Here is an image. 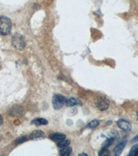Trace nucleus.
Returning a JSON list of instances; mask_svg holds the SVG:
<instances>
[{
    "instance_id": "nucleus-1",
    "label": "nucleus",
    "mask_w": 138,
    "mask_h": 156,
    "mask_svg": "<svg viewBox=\"0 0 138 156\" xmlns=\"http://www.w3.org/2000/svg\"><path fill=\"white\" fill-rule=\"evenodd\" d=\"M12 30L11 20L7 17L0 15V35H7Z\"/></svg>"
},
{
    "instance_id": "nucleus-2",
    "label": "nucleus",
    "mask_w": 138,
    "mask_h": 156,
    "mask_svg": "<svg viewBox=\"0 0 138 156\" xmlns=\"http://www.w3.org/2000/svg\"><path fill=\"white\" fill-rule=\"evenodd\" d=\"M11 43L12 46H13L16 49L20 50V51H22V50L24 49L25 45H26L24 36L19 34V33H16V34H15L13 36H12Z\"/></svg>"
},
{
    "instance_id": "nucleus-3",
    "label": "nucleus",
    "mask_w": 138,
    "mask_h": 156,
    "mask_svg": "<svg viewBox=\"0 0 138 156\" xmlns=\"http://www.w3.org/2000/svg\"><path fill=\"white\" fill-rule=\"evenodd\" d=\"M67 99L60 94H56L53 97V106L55 110H60L66 105Z\"/></svg>"
},
{
    "instance_id": "nucleus-4",
    "label": "nucleus",
    "mask_w": 138,
    "mask_h": 156,
    "mask_svg": "<svg viewBox=\"0 0 138 156\" xmlns=\"http://www.w3.org/2000/svg\"><path fill=\"white\" fill-rule=\"evenodd\" d=\"M109 104L110 103L108 99L102 97V96L98 98L95 102L96 106L100 111L106 110L108 108V107H109Z\"/></svg>"
},
{
    "instance_id": "nucleus-5",
    "label": "nucleus",
    "mask_w": 138,
    "mask_h": 156,
    "mask_svg": "<svg viewBox=\"0 0 138 156\" xmlns=\"http://www.w3.org/2000/svg\"><path fill=\"white\" fill-rule=\"evenodd\" d=\"M117 124H118V127L120 129L124 130V131H130L131 128H132V126H131L130 122L123 119L118 120V122H117Z\"/></svg>"
},
{
    "instance_id": "nucleus-6",
    "label": "nucleus",
    "mask_w": 138,
    "mask_h": 156,
    "mask_svg": "<svg viewBox=\"0 0 138 156\" xmlns=\"http://www.w3.org/2000/svg\"><path fill=\"white\" fill-rule=\"evenodd\" d=\"M66 138V135L62 132H55L50 135V139L54 142H59V141L64 140Z\"/></svg>"
},
{
    "instance_id": "nucleus-7",
    "label": "nucleus",
    "mask_w": 138,
    "mask_h": 156,
    "mask_svg": "<svg viewBox=\"0 0 138 156\" xmlns=\"http://www.w3.org/2000/svg\"><path fill=\"white\" fill-rule=\"evenodd\" d=\"M126 141H124V142H120V144H118V145H117V146L114 148V150H113L114 154L116 156L121 155L123 149H124L125 146H126Z\"/></svg>"
},
{
    "instance_id": "nucleus-8",
    "label": "nucleus",
    "mask_w": 138,
    "mask_h": 156,
    "mask_svg": "<svg viewBox=\"0 0 138 156\" xmlns=\"http://www.w3.org/2000/svg\"><path fill=\"white\" fill-rule=\"evenodd\" d=\"M30 138L31 140H36V139L38 138H44L45 134L44 132L41 131V130H34V131L31 133Z\"/></svg>"
},
{
    "instance_id": "nucleus-9",
    "label": "nucleus",
    "mask_w": 138,
    "mask_h": 156,
    "mask_svg": "<svg viewBox=\"0 0 138 156\" xmlns=\"http://www.w3.org/2000/svg\"><path fill=\"white\" fill-rule=\"evenodd\" d=\"M31 124H34L35 126L46 125V124H49V121L46 119H44V118H37V119L33 120V121H31Z\"/></svg>"
},
{
    "instance_id": "nucleus-10",
    "label": "nucleus",
    "mask_w": 138,
    "mask_h": 156,
    "mask_svg": "<svg viewBox=\"0 0 138 156\" xmlns=\"http://www.w3.org/2000/svg\"><path fill=\"white\" fill-rule=\"evenodd\" d=\"M72 153V148L69 146L64 147V148H62L60 150V155H64L68 156L70 155Z\"/></svg>"
},
{
    "instance_id": "nucleus-11",
    "label": "nucleus",
    "mask_w": 138,
    "mask_h": 156,
    "mask_svg": "<svg viewBox=\"0 0 138 156\" xmlns=\"http://www.w3.org/2000/svg\"><path fill=\"white\" fill-rule=\"evenodd\" d=\"M78 104H81V102L75 98L69 99H67V102H66V105L68 107H73Z\"/></svg>"
},
{
    "instance_id": "nucleus-12",
    "label": "nucleus",
    "mask_w": 138,
    "mask_h": 156,
    "mask_svg": "<svg viewBox=\"0 0 138 156\" xmlns=\"http://www.w3.org/2000/svg\"><path fill=\"white\" fill-rule=\"evenodd\" d=\"M115 138V137L114 136V137H111V138L107 139V140H106L105 142L102 144V149H108V147H109L110 145L113 144V142H114Z\"/></svg>"
},
{
    "instance_id": "nucleus-13",
    "label": "nucleus",
    "mask_w": 138,
    "mask_h": 156,
    "mask_svg": "<svg viewBox=\"0 0 138 156\" xmlns=\"http://www.w3.org/2000/svg\"><path fill=\"white\" fill-rule=\"evenodd\" d=\"M70 144V140L64 139V140H62L58 142L57 146L60 147V149H62V148H64V147H66V146H69Z\"/></svg>"
},
{
    "instance_id": "nucleus-14",
    "label": "nucleus",
    "mask_w": 138,
    "mask_h": 156,
    "mask_svg": "<svg viewBox=\"0 0 138 156\" xmlns=\"http://www.w3.org/2000/svg\"><path fill=\"white\" fill-rule=\"evenodd\" d=\"M100 125V121L99 120H93V121H90L87 125V128H95Z\"/></svg>"
},
{
    "instance_id": "nucleus-15",
    "label": "nucleus",
    "mask_w": 138,
    "mask_h": 156,
    "mask_svg": "<svg viewBox=\"0 0 138 156\" xmlns=\"http://www.w3.org/2000/svg\"><path fill=\"white\" fill-rule=\"evenodd\" d=\"M130 156H137L138 155V144H135L131 148L130 152L129 153Z\"/></svg>"
},
{
    "instance_id": "nucleus-16",
    "label": "nucleus",
    "mask_w": 138,
    "mask_h": 156,
    "mask_svg": "<svg viewBox=\"0 0 138 156\" xmlns=\"http://www.w3.org/2000/svg\"><path fill=\"white\" fill-rule=\"evenodd\" d=\"M109 154V151L107 149H102V150L99 152V155H108Z\"/></svg>"
},
{
    "instance_id": "nucleus-17",
    "label": "nucleus",
    "mask_w": 138,
    "mask_h": 156,
    "mask_svg": "<svg viewBox=\"0 0 138 156\" xmlns=\"http://www.w3.org/2000/svg\"><path fill=\"white\" fill-rule=\"evenodd\" d=\"M26 137H22V138H19L18 140L16 141V144H20V143L24 142V141H26Z\"/></svg>"
},
{
    "instance_id": "nucleus-18",
    "label": "nucleus",
    "mask_w": 138,
    "mask_h": 156,
    "mask_svg": "<svg viewBox=\"0 0 138 156\" xmlns=\"http://www.w3.org/2000/svg\"><path fill=\"white\" fill-rule=\"evenodd\" d=\"M137 141H138V135H137L136 136L133 138V140H131V142H136Z\"/></svg>"
},
{
    "instance_id": "nucleus-19",
    "label": "nucleus",
    "mask_w": 138,
    "mask_h": 156,
    "mask_svg": "<svg viewBox=\"0 0 138 156\" xmlns=\"http://www.w3.org/2000/svg\"><path fill=\"white\" fill-rule=\"evenodd\" d=\"M2 124H3V118H2V116L0 115V126H1Z\"/></svg>"
},
{
    "instance_id": "nucleus-20",
    "label": "nucleus",
    "mask_w": 138,
    "mask_h": 156,
    "mask_svg": "<svg viewBox=\"0 0 138 156\" xmlns=\"http://www.w3.org/2000/svg\"><path fill=\"white\" fill-rule=\"evenodd\" d=\"M78 155H88L86 154V153H80V154H79Z\"/></svg>"
},
{
    "instance_id": "nucleus-21",
    "label": "nucleus",
    "mask_w": 138,
    "mask_h": 156,
    "mask_svg": "<svg viewBox=\"0 0 138 156\" xmlns=\"http://www.w3.org/2000/svg\"><path fill=\"white\" fill-rule=\"evenodd\" d=\"M137 121H138V112L137 113Z\"/></svg>"
}]
</instances>
